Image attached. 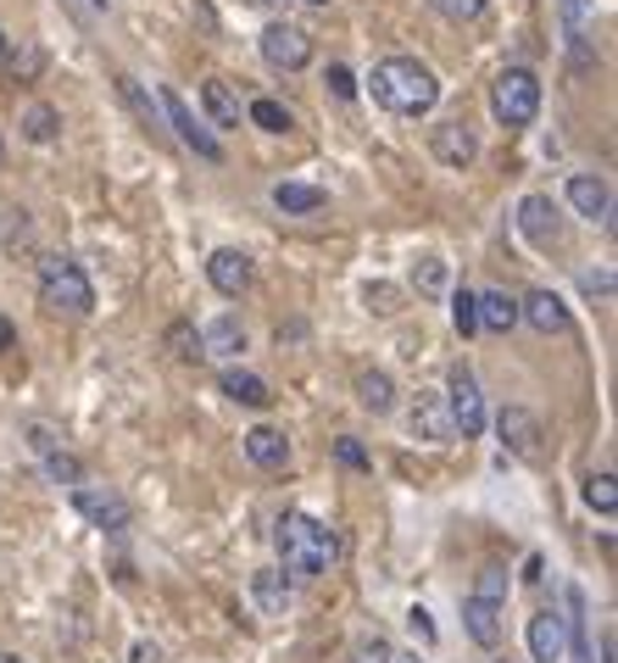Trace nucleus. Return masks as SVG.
Wrapping results in <instances>:
<instances>
[{
	"instance_id": "412c9836",
	"label": "nucleus",
	"mask_w": 618,
	"mask_h": 663,
	"mask_svg": "<svg viewBox=\"0 0 618 663\" xmlns=\"http://www.w3.org/2000/svg\"><path fill=\"white\" fill-rule=\"evenodd\" d=\"M562 641H574V663H590V641H585V591L568 585L562 591Z\"/></svg>"
},
{
	"instance_id": "2eb2a0df",
	"label": "nucleus",
	"mask_w": 618,
	"mask_h": 663,
	"mask_svg": "<svg viewBox=\"0 0 618 663\" xmlns=\"http://www.w3.org/2000/svg\"><path fill=\"white\" fill-rule=\"evenodd\" d=\"M429 145H435V157H440L446 168H468V162H474V134H468V123H462V118H451V123L429 129Z\"/></svg>"
},
{
	"instance_id": "ddd939ff",
	"label": "nucleus",
	"mask_w": 618,
	"mask_h": 663,
	"mask_svg": "<svg viewBox=\"0 0 618 663\" xmlns=\"http://www.w3.org/2000/svg\"><path fill=\"white\" fill-rule=\"evenodd\" d=\"M518 318H524L529 329H540V335H562V329H568V307H562L557 290H529V295L518 301Z\"/></svg>"
},
{
	"instance_id": "423d86ee",
	"label": "nucleus",
	"mask_w": 618,
	"mask_h": 663,
	"mask_svg": "<svg viewBox=\"0 0 618 663\" xmlns=\"http://www.w3.org/2000/svg\"><path fill=\"white\" fill-rule=\"evenodd\" d=\"M162 112H168V123L179 129V140H185V145H190L201 162H223V145H218V134H212V129H201V123H196V112L185 107V96H179V90H168V84H162Z\"/></svg>"
},
{
	"instance_id": "58836bf2",
	"label": "nucleus",
	"mask_w": 618,
	"mask_h": 663,
	"mask_svg": "<svg viewBox=\"0 0 618 663\" xmlns=\"http://www.w3.org/2000/svg\"><path fill=\"white\" fill-rule=\"evenodd\" d=\"M407 624H412V635H418V641H423V646H429V641H435V619H429V613H423V607H407Z\"/></svg>"
},
{
	"instance_id": "79ce46f5",
	"label": "nucleus",
	"mask_w": 618,
	"mask_h": 663,
	"mask_svg": "<svg viewBox=\"0 0 618 663\" xmlns=\"http://www.w3.org/2000/svg\"><path fill=\"white\" fill-rule=\"evenodd\" d=\"M134 663H162V652H157L151 641H140V646H134Z\"/></svg>"
},
{
	"instance_id": "7c9ffc66",
	"label": "nucleus",
	"mask_w": 618,
	"mask_h": 663,
	"mask_svg": "<svg viewBox=\"0 0 618 663\" xmlns=\"http://www.w3.org/2000/svg\"><path fill=\"white\" fill-rule=\"evenodd\" d=\"M251 123H257V129H268V134L296 129V123H290V112H285L279 101H268V96H262V101H251Z\"/></svg>"
},
{
	"instance_id": "6ab92c4d",
	"label": "nucleus",
	"mask_w": 618,
	"mask_h": 663,
	"mask_svg": "<svg viewBox=\"0 0 618 663\" xmlns=\"http://www.w3.org/2000/svg\"><path fill=\"white\" fill-rule=\"evenodd\" d=\"M474 307H479V329H490V335H507L518 323V301L507 290H485V295H474Z\"/></svg>"
},
{
	"instance_id": "c85d7f7f",
	"label": "nucleus",
	"mask_w": 618,
	"mask_h": 663,
	"mask_svg": "<svg viewBox=\"0 0 618 663\" xmlns=\"http://www.w3.org/2000/svg\"><path fill=\"white\" fill-rule=\"evenodd\" d=\"M474 596L501 607V602H507V569H501V563H485V569L474 574Z\"/></svg>"
},
{
	"instance_id": "b1692460",
	"label": "nucleus",
	"mask_w": 618,
	"mask_h": 663,
	"mask_svg": "<svg viewBox=\"0 0 618 663\" xmlns=\"http://www.w3.org/2000/svg\"><path fill=\"white\" fill-rule=\"evenodd\" d=\"M251 596H257L262 613H285V607H290V580H285L279 569H257V574H251Z\"/></svg>"
},
{
	"instance_id": "4468645a",
	"label": "nucleus",
	"mask_w": 618,
	"mask_h": 663,
	"mask_svg": "<svg viewBox=\"0 0 618 663\" xmlns=\"http://www.w3.org/2000/svg\"><path fill=\"white\" fill-rule=\"evenodd\" d=\"M568 201H574V212L590 218V223H607V212H612V195H607V179H601V173H568Z\"/></svg>"
},
{
	"instance_id": "a18cd8bd",
	"label": "nucleus",
	"mask_w": 618,
	"mask_h": 663,
	"mask_svg": "<svg viewBox=\"0 0 618 663\" xmlns=\"http://www.w3.org/2000/svg\"><path fill=\"white\" fill-rule=\"evenodd\" d=\"M0 663H23V657H18V652H0Z\"/></svg>"
},
{
	"instance_id": "37998d69",
	"label": "nucleus",
	"mask_w": 618,
	"mask_h": 663,
	"mask_svg": "<svg viewBox=\"0 0 618 663\" xmlns=\"http://www.w3.org/2000/svg\"><path fill=\"white\" fill-rule=\"evenodd\" d=\"M12 346H18V329H12L7 318H0V352H12Z\"/></svg>"
},
{
	"instance_id": "6e6552de",
	"label": "nucleus",
	"mask_w": 618,
	"mask_h": 663,
	"mask_svg": "<svg viewBox=\"0 0 618 663\" xmlns=\"http://www.w3.org/2000/svg\"><path fill=\"white\" fill-rule=\"evenodd\" d=\"M262 57H268L273 68L296 73V68L312 62V40H307L296 23H268V29H262Z\"/></svg>"
},
{
	"instance_id": "8fccbe9b",
	"label": "nucleus",
	"mask_w": 618,
	"mask_h": 663,
	"mask_svg": "<svg viewBox=\"0 0 618 663\" xmlns=\"http://www.w3.org/2000/svg\"><path fill=\"white\" fill-rule=\"evenodd\" d=\"M0 162H7V140H0Z\"/></svg>"
},
{
	"instance_id": "72a5a7b5",
	"label": "nucleus",
	"mask_w": 618,
	"mask_h": 663,
	"mask_svg": "<svg viewBox=\"0 0 618 663\" xmlns=\"http://www.w3.org/2000/svg\"><path fill=\"white\" fill-rule=\"evenodd\" d=\"M412 284H418L423 295H440V290H446V262H440V257H423V262L412 268Z\"/></svg>"
},
{
	"instance_id": "c03bdc74",
	"label": "nucleus",
	"mask_w": 618,
	"mask_h": 663,
	"mask_svg": "<svg viewBox=\"0 0 618 663\" xmlns=\"http://www.w3.org/2000/svg\"><path fill=\"white\" fill-rule=\"evenodd\" d=\"M390 663H418V652H401V657H390Z\"/></svg>"
},
{
	"instance_id": "f3484780",
	"label": "nucleus",
	"mask_w": 618,
	"mask_h": 663,
	"mask_svg": "<svg viewBox=\"0 0 618 663\" xmlns=\"http://www.w3.org/2000/svg\"><path fill=\"white\" fill-rule=\"evenodd\" d=\"M246 458H251L257 469H285V463H290V441H285V430L257 424V430L246 435Z\"/></svg>"
},
{
	"instance_id": "2f4dec72",
	"label": "nucleus",
	"mask_w": 618,
	"mask_h": 663,
	"mask_svg": "<svg viewBox=\"0 0 618 663\" xmlns=\"http://www.w3.org/2000/svg\"><path fill=\"white\" fill-rule=\"evenodd\" d=\"M451 329H457L462 341H468V335H479V307H474V295H468V290H457V295H451Z\"/></svg>"
},
{
	"instance_id": "3c124183",
	"label": "nucleus",
	"mask_w": 618,
	"mask_h": 663,
	"mask_svg": "<svg viewBox=\"0 0 618 663\" xmlns=\"http://www.w3.org/2000/svg\"><path fill=\"white\" fill-rule=\"evenodd\" d=\"M257 7H268V0H257Z\"/></svg>"
},
{
	"instance_id": "39448f33",
	"label": "nucleus",
	"mask_w": 618,
	"mask_h": 663,
	"mask_svg": "<svg viewBox=\"0 0 618 663\" xmlns=\"http://www.w3.org/2000/svg\"><path fill=\"white\" fill-rule=\"evenodd\" d=\"M446 424H451L462 441L485 435V396H479V380H474L462 363H457L451 380H446Z\"/></svg>"
},
{
	"instance_id": "393cba45",
	"label": "nucleus",
	"mask_w": 618,
	"mask_h": 663,
	"mask_svg": "<svg viewBox=\"0 0 618 663\" xmlns=\"http://www.w3.org/2000/svg\"><path fill=\"white\" fill-rule=\"evenodd\" d=\"M357 402H362L368 413H390V408H396V385H390V374L362 369V374H357Z\"/></svg>"
},
{
	"instance_id": "4be33fe9",
	"label": "nucleus",
	"mask_w": 618,
	"mask_h": 663,
	"mask_svg": "<svg viewBox=\"0 0 618 663\" xmlns=\"http://www.w3.org/2000/svg\"><path fill=\"white\" fill-rule=\"evenodd\" d=\"M201 352H207V358H240V352H246V329H240V318H218V323H207Z\"/></svg>"
},
{
	"instance_id": "e433bc0d",
	"label": "nucleus",
	"mask_w": 618,
	"mask_h": 663,
	"mask_svg": "<svg viewBox=\"0 0 618 663\" xmlns=\"http://www.w3.org/2000/svg\"><path fill=\"white\" fill-rule=\"evenodd\" d=\"M323 84H329L340 101H351V96H357V79H351V68H340V62L329 68V79H323Z\"/></svg>"
},
{
	"instance_id": "a878e982",
	"label": "nucleus",
	"mask_w": 618,
	"mask_h": 663,
	"mask_svg": "<svg viewBox=\"0 0 618 663\" xmlns=\"http://www.w3.org/2000/svg\"><path fill=\"white\" fill-rule=\"evenodd\" d=\"M273 207H279V212H318V207H323V190L285 179V184H273Z\"/></svg>"
},
{
	"instance_id": "bb28decb",
	"label": "nucleus",
	"mask_w": 618,
	"mask_h": 663,
	"mask_svg": "<svg viewBox=\"0 0 618 663\" xmlns=\"http://www.w3.org/2000/svg\"><path fill=\"white\" fill-rule=\"evenodd\" d=\"M23 134H29L34 145H51V140L62 134V112H57V107H46V101H34V107L23 112Z\"/></svg>"
},
{
	"instance_id": "9b49d317",
	"label": "nucleus",
	"mask_w": 618,
	"mask_h": 663,
	"mask_svg": "<svg viewBox=\"0 0 618 663\" xmlns=\"http://www.w3.org/2000/svg\"><path fill=\"white\" fill-rule=\"evenodd\" d=\"M29 446H34V458L46 463V474H51V480H62V485H84L79 458H73V452H68V446H62L46 424H34V430H29Z\"/></svg>"
},
{
	"instance_id": "7ed1b4c3",
	"label": "nucleus",
	"mask_w": 618,
	"mask_h": 663,
	"mask_svg": "<svg viewBox=\"0 0 618 663\" xmlns=\"http://www.w3.org/2000/svg\"><path fill=\"white\" fill-rule=\"evenodd\" d=\"M40 301L51 312H68V318H84L96 307V284L90 273L73 262V257H46L40 262Z\"/></svg>"
},
{
	"instance_id": "f704fd0d",
	"label": "nucleus",
	"mask_w": 618,
	"mask_h": 663,
	"mask_svg": "<svg viewBox=\"0 0 618 663\" xmlns=\"http://www.w3.org/2000/svg\"><path fill=\"white\" fill-rule=\"evenodd\" d=\"M429 7H435L440 18L462 23V18H479V12H485V0H429Z\"/></svg>"
},
{
	"instance_id": "09e8293b",
	"label": "nucleus",
	"mask_w": 618,
	"mask_h": 663,
	"mask_svg": "<svg viewBox=\"0 0 618 663\" xmlns=\"http://www.w3.org/2000/svg\"><path fill=\"white\" fill-rule=\"evenodd\" d=\"M307 7H329V0H307Z\"/></svg>"
},
{
	"instance_id": "a211bd4d",
	"label": "nucleus",
	"mask_w": 618,
	"mask_h": 663,
	"mask_svg": "<svg viewBox=\"0 0 618 663\" xmlns=\"http://www.w3.org/2000/svg\"><path fill=\"white\" fill-rule=\"evenodd\" d=\"M462 624H468V635H474L485 652H496V646H501V607H496V602L468 596V602H462Z\"/></svg>"
},
{
	"instance_id": "cd10ccee",
	"label": "nucleus",
	"mask_w": 618,
	"mask_h": 663,
	"mask_svg": "<svg viewBox=\"0 0 618 663\" xmlns=\"http://www.w3.org/2000/svg\"><path fill=\"white\" fill-rule=\"evenodd\" d=\"M418 430H423L429 441H446V435H451L446 408H440V402H418V408H412V435H418Z\"/></svg>"
},
{
	"instance_id": "20e7f679",
	"label": "nucleus",
	"mask_w": 618,
	"mask_h": 663,
	"mask_svg": "<svg viewBox=\"0 0 618 663\" xmlns=\"http://www.w3.org/2000/svg\"><path fill=\"white\" fill-rule=\"evenodd\" d=\"M490 112H496L501 129H529L535 112H540V79H535L529 68L496 73V84H490Z\"/></svg>"
},
{
	"instance_id": "f8f14e48",
	"label": "nucleus",
	"mask_w": 618,
	"mask_h": 663,
	"mask_svg": "<svg viewBox=\"0 0 618 663\" xmlns=\"http://www.w3.org/2000/svg\"><path fill=\"white\" fill-rule=\"evenodd\" d=\"M207 279H212L218 295H246L251 290V257L235 251V245H223V251L207 257Z\"/></svg>"
},
{
	"instance_id": "de8ad7c7",
	"label": "nucleus",
	"mask_w": 618,
	"mask_h": 663,
	"mask_svg": "<svg viewBox=\"0 0 618 663\" xmlns=\"http://www.w3.org/2000/svg\"><path fill=\"white\" fill-rule=\"evenodd\" d=\"M90 7H112V0H90Z\"/></svg>"
},
{
	"instance_id": "4c0bfd02",
	"label": "nucleus",
	"mask_w": 618,
	"mask_h": 663,
	"mask_svg": "<svg viewBox=\"0 0 618 663\" xmlns=\"http://www.w3.org/2000/svg\"><path fill=\"white\" fill-rule=\"evenodd\" d=\"M335 458H340V463H346V469H368V452H362V446H357V441H351V435H346V441H340V446H335Z\"/></svg>"
},
{
	"instance_id": "dca6fc26",
	"label": "nucleus",
	"mask_w": 618,
	"mask_h": 663,
	"mask_svg": "<svg viewBox=\"0 0 618 663\" xmlns=\"http://www.w3.org/2000/svg\"><path fill=\"white\" fill-rule=\"evenodd\" d=\"M562 613H551V607H540L535 619H529V657L535 663H557L562 657Z\"/></svg>"
},
{
	"instance_id": "c756f323",
	"label": "nucleus",
	"mask_w": 618,
	"mask_h": 663,
	"mask_svg": "<svg viewBox=\"0 0 618 663\" xmlns=\"http://www.w3.org/2000/svg\"><path fill=\"white\" fill-rule=\"evenodd\" d=\"M612 485H618L612 474H590V480H585V502H590L596 513H607V519L618 513V491H612Z\"/></svg>"
},
{
	"instance_id": "9d476101",
	"label": "nucleus",
	"mask_w": 618,
	"mask_h": 663,
	"mask_svg": "<svg viewBox=\"0 0 618 663\" xmlns=\"http://www.w3.org/2000/svg\"><path fill=\"white\" fill-rule=\"evenodd\" d=\"M496 435L507 441L512 458H540V419L529 408H501L496 413Z\"/></svg>"
},
{
	"instance_id": "0eeeda50",
	"label": "nucleus",
	"mask_w": 618,
	"mask_h": 663,
	"mask_svg": "<svg viewBox=\"0 0 618 663\" xmlns=\"http://www.w3.org/2000/svg\"><path fill=\"white\" fill-rule=\"evenodd\" d=\"M73 508L96 524V530H129V502L112 485H73Z\"/></svg>"
},
{
	"instance_id": "a19ab883",
	"label": "nucleus",
	"mask_w": 618,
	"mask_h": 663,
	"mask_svg": "<svg viewBox=\"0 0 618 663\" xmlns=\"http://www.w3.org/2000/svg\"><path fill=\"white\" fill-rule=\"evenodd\" d=\"M585 290H590V295H607L612 279H607V273H585Z\"/></svg>"
},
{
	"instance_id": "1a4fd4ad",
	"label": "nucleus",
	"mask_w": 618,
	"mask_h": 663,
	"mask_svg": "<svg viewBox=\"0 0 618 663\" xmlns=\"http://www.w3.org/2000/svg\"><path fill=\"white\" fill-rule=\"evenodd\" d=\"M518 229H524V240L529 245H557L562 240V223H557V207H551V195H524L518 201Z\"/></svg>"
},
{
	"instance_id": "f257e3e1",
	"label": "nucleus",
	"mask_w": 618,
	"mask_h": 663,
	"mask_svg": "<svg viewBox=\"0 0 618 663\" xmlns=\"http://www.w3.org/2000/svg\"><path fill=\"white\" fill-rule=\"evenodd\" d=\"M273 546H279V574L285 580H318L340 557L335 530L323 519H312V513H285L273 524Z\"/></svg>"
},
{
	"instance_id": "5701e85b",
	"label": "nucleus",
	"mask_w": 618,
	"mask_h": 663,
	"mask_svg": "<svg viewBox=\"0 0 618 663\" xmlns=\"http://www.w3.org/2000/svg\"><path fill=\"white\" fill-rule=\"evenodd\" d=\"M223 396H235V402H246V408H268L273 402V391H268V380H257V374H246V369H223Z\"/></svg>"
},
{
	"instance_id": "ea45409f",
	"label": "nucleus",
	"mask_w": 618,
	"mask_h": 663,
	"mask_svg": "<svg viewBox=\"0 0 618 663\" xmlns=\"http://www.w3.org/2000/svg\"><path fill=\"white\" fill-rule=\"evenodd\" d=\"M368 307L373 312H396V290L390 284H368Z\"/></svg>"
},
{
	"instance_id": "473e14b6",
	"label": "nucleus",
	"mask_w": 618,
	"mask_h": 663,
	"mask_svg": "<svg viewBox=\"0 0 618 663\" xmlns=\"http://www.w3.org/2000/svg\"><path fill=\"white\" fill-rule=\"evenodd\" d=\"M168 346H173V358H185V363H201V358H207V352H201V335H196L190 323H173V329H168Z\"/></svg>"
},
{
	"instance_id": "f03ea898",
	"label": "nucleus",
	"mask_w": 618,
	"mask_h": 663,
	"mask_svg": "<svg viewBox=\"0 0 618 663\" xmlns=\"http://www.w3.org/2000/svg\"><path fill=\"white\" fill-rule=\"evenodd\" d=\"M368 90H373V101H379L385 112H401V118H423V112L440 101L435 73H429L423 62H412V57H385V62L373 68Z\"/></svg>"
},
{
	"instance_id": "c9c22d12",
	"label": "nucleus",
	"mask_w": 618,
	"mask_h": 663,
	"mask_svg": "<svg viewBox=\"0 0 618 663\" xmlns=\"http://www.w3.org/2000/svg\"><path fill=\"white\" fill-rule=\"evenodd\" d=\"M390 657H396V652H390L379 635H373V641H357V652H351V663H390Z\"/></svg>"
},
{
	"instance_id": "49530a36",
	"label": "nucleus",
	"mask_w": 618,
	"mask_h": 663,
	"mask_svg": "<svg viewBox=\"0 0 618 663\" xmlns=\"http://www.w3.org/2000/svg\"><path fill=\"white\" fill-rule=\"evenodd\" d=\"M0 57H7V34H0Z\"/></svg>"
},
{
	"instance_id": "aec40b11",
	"label": "nucleus",
	"mask_w": 618,
	"mask_h": 663,
	"mask_svg": "<svg viewBox=\"0 0 618 663\" xmlns=\"http://www.w3.org/2000/svg\"><path fill=\"white\" fill-rule=\"evenodd\" d=\"M201 107H207V118H212L218 129H240V96H235L223 79H207V84H201Z\"/></svg>"
}]
</instances>
